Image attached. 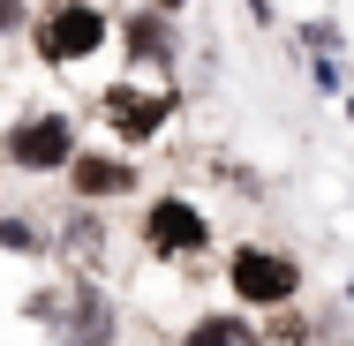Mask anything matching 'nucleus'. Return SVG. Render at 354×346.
Wrapping results in <instances>:
<instances>
[{
  "label": "nucleus",
  "mask_w": 354,
  "mask_h": 346,
  "mask_svg": "<svg viewBox=\"0 0 354 346\" xmlns=\"http://www.w3.org/2000/svg\"><path fill=\"white\" fill-rule=\"evenodd\" d=\"M241 15H249V30H272L279 23V0H241Z\"/></svg>",
  "instance_id": "a211bd4d"
},
{
  "label": "nucleus",
  "mask_w": 354,
  "mask_h": 346,
  "mask_svg": "<svg viewBox=\"0 0 354 346\" xmlns=\"http://www.w3.org/2000/svg\"><path fill=\"white\" fill-rule=\"evenodd\" d=\"M218 271H226L234 309H249V316L301 301V256H294V249H279V241H234V249L218 256Z\"/></svg>",
  "instance_id": "39448f33"
},
{
  "label": "nucleus",
  "mask_w": 354,
  "mask_h": 346,
  "mask_svg": "<svg viewBox=\"0 0 354 346\" xmlns=\"http://www.w3.org/2000/svg\"><path fill=\"white\" fill-rule=\"evenodd\" d=\"M61 189H68V204H129V196H143V158L136 151H113V143H91L83 136V151L68 158V173H61Z\"/></svg>",
  "instance_id": "0eeeda50"
},
{
  "label": "nucleus",
  "mask_w": 354,
  "mask_h": 346,
  "mask_svg": "<svg viewBox=\"0 0 354 346\" xmlns=\"http://www.w3.org/2000/svg\"><path fill=\"white\" fill-rule=\"evenodd\" d=\"M53 346H121V294L106 278H68V301L53 316Z\"/></svg>",
  "instance_id": "6e6552de"
},
{
  "label": "nucleus",
  "mask_w": 354,
  "mask_h": 346,
  "mask_svg": "<svg viewBox=\"0 0 354 346\" xmlns=\"http://www.w3.org/2000/svg\"><path fill=\"white\" fill-rule=\"evenodd\" d=\"M106 249H113V226L98 204H68L53 218V264H68V278H98Z\"/></svg>",
  "instance_id": "1a4fd4ad"
},
{
  "label": "nucleus",
  "mask_w": 354,
  "mask_h": 346,
  "mask_svg": "<svg viewBox=\"0 0 354 346\" xmlns=\"http://www.w3.org/2000/svg\"><path fill=\"white\" fill-rule=\"evenodd\" d=\"M61 301H68V278H46V286H30V294L15 301V316H23V324H38V331H53Z\"/></svg>",
  "instance_id": "dca6fc26"
},
{
  "label": "nucleus",
  "mask_w": 354,
  "mask_h": 346,
  "mask_svg": "<svg viewBox=\"0 0 354 346\" xmlns=\"http://www.w3.org/2000/svg\"><path fill=\"white\" fill-rule=\"evenodd\" d=\"M0 256H15V264H53V218H38V211H0Z\"/></svg>",
  "instance_id": "9b49d317"
},
{
  "label": "nucleus",
  "mask_w": 354,
  "mask_h": 346,
  "mask_svg": "<svg viewBox=\"0 0 354 346\" xmlns=\"http://www.w3.org/2000/svg\"><path fill=\"white\" fill-rule=\"evenodd\" d=\"M75 151H83V121H75L68 106H23V113L0 121V173L61 181Z\"/></svg>",
  "instance_id": "7ed1b4c3"
},
{
  "label": "nucleus",
  "mask_w": 354,
  "mask_h": 346,
  "mask_svg": "<svg viewBox=\"0 0 354 346\" xmlns=\"http://www.w3.org/2000/svg\"><path fill=\"white\" fill-rule=\"evenodd\" d=\"M136 249L151 264H204L218 249V226L189 189H151L136 211Z\"/></svg>",
  "instance_id": "20e7f679"
},
{
  "label": "nucleus",
  "mask_w": 354,
  "mask_h": 346,
  "mask_svg": "<svg viewBox=\"0 0 354 346\" xmlns=\"http://www.w3.org/2000/svg\"><path fill=\"white\" fill-rule=\"evenodd\" d=\"M347 309H354V271H347Z\"/></svg>",
  "instance_id": "412c9836"
},
{
  "label": "nucleus",
  "mask_w": 354,
  "mask_h": 346,
  "mask_svg": "<svg viewBox=\"0 0 354 346\" xmlns=\"http://www.w3.org/2000/svg\"><path fill=\"white\" fill-rule=\"evenodd\" d=\"M339 113H347V128H354V90H347V98H339Z\"/></svg>",
  "instance_id": "aec40b11"
},
{
  "label": "nucleus",
  "mask_w": 354,
  "mask_h": 346,
  "mask_svg": "<svg viewBox=\"0 0 354 346\" xmlns=\"http://www.w3.org/2000/svg\"><path fill=\"white\" fill-rule=\"evenodd\" d=\"M181 346H264V324L249 309H196L181 324Z\"/></svg>",
  "instance_id": "9d476101"
},
{
  "label": "nucleus",
  "mask_w": 354,
  "mask_h": 346,
  "mask_svg": "<svg viewBox=\"0 0 354 346\" xmlns=\"http://www.w3.org/2000/svg\"><path fill=\"white\" fill-rule=\"evenodd\" d=\"M30 8H38V0H0V46H15V38L30 30Z\"/></svg>",
  "instance_id": "f3484780"
},
{
  "label": "nucleus",
  "mask_w": 354,
  "mask_h": 346,
  "mask_svg": "<svg viewBox=\"0 0 354 346\" xmlns=\"http://www.w3.org/2000/svg\"><path fill=\"white\" fill-rule=\"evenodd\" d=\"M294 53H347V23L339 15H294Z\"/></svg>",
  "instance_id": "f8f14e48"
},
{
  "label": "nucleus",
  "mask_w": 354,
  "mask_h": 346,
  "mask_svg": "<svg viewBox=\"0 0 354 346\" xmlns=\"http://www.w3.org/2000/svg\"><path fill=\"white\" fill-rule=\"evenodd\" d=\"M212 173L226 181V196H241V204H264L272 189H264V173L249 166V158H234V151H212Z\"/></svg>",
  "instance_id": "4468645a"
},
{
  "label": "nucleus",
  "mask_w": 354,
  "mask_h": 346,
  "mask_svg": "<svg viewBox=\"0 0 354 346\" xmlns=\"http://www.w3.org/2000/svg\"><path fill=\"white\" fill-rule=\"evenodd\" d=\"M181 83H143V75H113L98 98H91V113H98V128L113 151H151V143L174 136V121H181Z\"/></svg>",
  "instance_id": "f03ea898"
},
{
  "label": "nucleus",
  "mask_w": 354,
  "mask_h": 346,
  "mask_svg": "<svg viewBox=\"0 0 354 346\" xmlns=\"http://www.w3.org/2000/svg\"><path fill=\"white\" fill-rule=\"evenodd\" d=\"M301 75H309V90H317V98H347V90H354L347 53H309V61H301Z\"/></svg>",
  "instance_id": "2eb2a0df"
},
{
  "label": "nucleus",
  "mask_w": 354,
  "mask_h": 346,
  "mask_svg": "<svg viewBox=\"0 0 354 346\" xmlns=\"http://www.w3.org/2000/svg\"><path fill=\"white\" fill-rule=\"evenodd\" d=\"M113 53H121V75H143V83H181V23L158 15V8H113Z\"/></svg>",
  "instance_id": "423d86ee"
},
{
  "label": "nucleus",
  "mask_w": 354,
  "mask_h": 346,
  "mask_svg": "<svg viewBox=\"0 0 354 346\" xmlns=\"http://www.w3.org/2000/svg\"><path fill=\"white\" fill-rule=\"evenodd\" d=\"M143 8H158V15H174V23H181V15L196 8V0H143Z\"/></svg>",
  "instance_id": "6ab92c4d"
},
{
  "label": "nucleus",
  "mask_w": 354,
  "mask_h": 346,
  "mask_svg": "<svg viewBox=\"0 0 354 346\" xmlns=\"http://www.w3.org/2000/svg\"><path fill=\"white\" fill-rule=\"evenodd\" d=\"M23 46H30L38 68H53V75L91 68L98 53H113V8L106 0H38Z\"/></svg>",
  "instance_id": "f257e3e1"
},
{
  "label": "nucleus",
  "mask_w": 354,
  "mask_h": 346,
  "mask_svg": "<svg viewBox=\"0 0 354 346\" xmlns=\"http://www.w3.org/2000/svg\"><path fill=\"white\" fill-rule=\"evenodd\" d=\"M264 346H317V316H309L301 301L264 309Z\"/></svg>",
  "instance_id": "ddd939ff"
}]
</instances>
